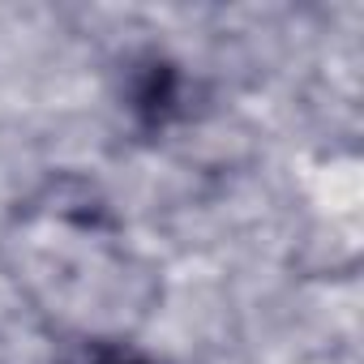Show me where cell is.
<instances>
[{
	"mask_svg": "<svg viewBox=\"0 0 364 364\" xmlns=\"http://www.w3.org/2000/svg\"><path fill=\"white\" fill-rule=\"evenodd\" d=\"M129 112L146 133H163L185 112V73H180V65L163 56L141 60L129 82Z\"/></svg>",
	"mask_w": 364,
	"mask_h": 364,
	"instance_id": "6da1fadb",
	"label": "cell"
},
{
	"mask_svg": "<svg viewBox=\"0 0 364 364\" xmlns=\"http://www.w3.org/2000/svg\"><path fill=\"white\" fill-rule=\"evenodd\" d=\"M86 364H163V360H154L146 351H133V347H99V351H90Z\"/></svg>",
	"mask_w": 364,
	"mask_h": 364,
	"instance_id": "7a4b0ae2",
	"label": "cell"
}]
</instances>
